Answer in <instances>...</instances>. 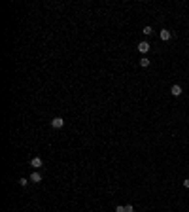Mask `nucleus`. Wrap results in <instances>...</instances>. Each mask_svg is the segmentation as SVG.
I'll use <instances>...</instances> for the list:
<instances>
[{
  "mask_svg": "<svg viewBox=\"0 0 189 212\" xmlns=\"http://www.w3.org/2000/svg\"><path fill=\"white\" fill-rule=\"evenodd\" d=\"M63 125H64L63 117H53V119H51V127H53V129H61Z\"/></svg>",
  "mask_w": 189,
  "mask_h": 212,
  "instance_id": "1",
  "label": "nucleus"
},
{
  "mask_svg": "<svg viewBox=\"0 0 189 212\" xmlns=\"http://www.w3.org/2000/svg\"><path fill=\"white\" fill-rule=\"evenodd\" d=\"M159 36H161V40H163V42H168V40H170V38H172V32L168 30V28H163V30H161V34H159Z\"/></svg>",
  "mask_w": 189,
  "mask_h": 212,
  "instance_id": "2",
  "label": "nucleus"
},
{
  "mask_svg": "<svg viewBox=\"0 0 189 212\" xmlns=\"http://www.w3.org/2000/svg\"><path fill=\"white\" fill-rule=\"evenodd\" d=\"M170 93H172V95H174V97H180L182 93H184V89H182V85H178V83H174V85L170 87Z\"/></svg>",
  "mask_w": 189,
  "mask_h": 212,
  "instance_id": "3",
  "label": "nucleus"
},
{
  "mask_svg": "<svg viewBox=\"0 0 189 212\" xmlns=\"http://www.w3.org/2000/svg\"><path fill=\"white\" fill-rule=\"evenodd\" d=\"M138 51H140V53H148V51H149V44H148V42H140V44H138Z\"/></svg>",
  "mask_w": 189,
  "mask_h": 212,
  "instance_id": "4",
  "label": "nucleus"
},
{
  "mask_svg": "<svg viewBox=\"0 0 189 212\" xmlns=\"http://www.w3.org/2000/svg\"><path fill=\"white\" fill-rule=\"evenodd\" d=\"M28 180H30V182H34V184H38V182H42V174H40L38 171H34V172L30 174V178H28Z\"/></svg>",
  "mask_w": 189,
  "mask_h": 212,
  "instance_id": "5",
  "label": "nucleus"
},
{
  "mask_svg": "<svg viewBox=\"0 0 189 212\" xmlns=\"http://www.w3.org/2000/svg\"><path fill=\"white\" fill-rule=\"evenodd\" d=\"M30 167H32V169H40V167H42V157H32Z\"/></svg>",
  "mask_w": 189,
  "mask_h": 212,
  "instance_id": "6",
  "label": "nucleus"
},
{
  "mask_svg": "<svg viewBox=\"0 0 189 212\" xmlns=\"http://www.w3.org/2000/svg\"><path fill=\"white\" fill-rule=\"evenodd\" d=\"M140 66H142V68H148V66H149L148 57H142V59H140Z\"/></svg>",
  "mask_w": 189,
  "mask_h": 212,
  "instance_id": "7",
  "label": "nucleus"
},
{
  "mask_svg": "<svg viewBox=\"0 0 189 212\" xmlns=\"http://www.w3.org/2000/svg\"><path fill=\"white\" fill-rule=\"evenodd\" d=\"M142 32H144L146 36H149V34H153V28H151V27H149V25H148V27H144V28H142Z\"/></svg>",
  "mask_w": 189,
  "mask_h": 212,
  "instance_id": "8",
  "label": "nucleus"
},
{
  "mask_svg": "<svg viewBox=\"0 0 189 212\" xmlns=\"http://www.w3.org/2000/svg\"><path fill=\"white\" fill-rule=\"evenodd\" d=\"M30 180H27V178H19V186H21V188H27V184Z\"/></svg>",
  "mask_w": 189,
  "mask_h": 212,
  "instance_id": "9",
  "label": "nucleus"
},
{
  "mask_svg": "<svg viewBox=\"0 0 189 212\" xmlns=\"http://www.w3.org/2000/svg\"><path fill=\"white\" fill-rule=\"evenodd\" d=\"M115 212H125V207H123V205H117V207H115Z\"/></svg>",
  "mask_w": 189,
  "mask_h": 212,
  "instance_id": "10",
  "label": "nucleus"
},
{
  "mask_svg": "<svg viewBox=\"0 0 189 212\" xmlns=\"http://www.w3.org/2000/svg\"><path fill=\"white\" fill-rule=\"evenodd\" d=\"M125 212H134V208H132V205H127V207H125Z\"/></svg>",
  "mask_w": 189,
  "mask_h": 212,
  "instance_id": "11",
  "label": "nucleus"
},
{
  "mask_svg": "<svg viewBox=\"0 0 189 212\" xmlns=\"http://www.w3.org/2000/svg\"><path fill=\"white\" fill-rule=\"evenodd\" d=\"M184 188H187V190H189V178H185V180H184Z\"/></svg>",
  "mask_w": 189,
  "mask_h": 212,
  "instance_id": "12",
  "label": "nucleus"
}]
</instances>
